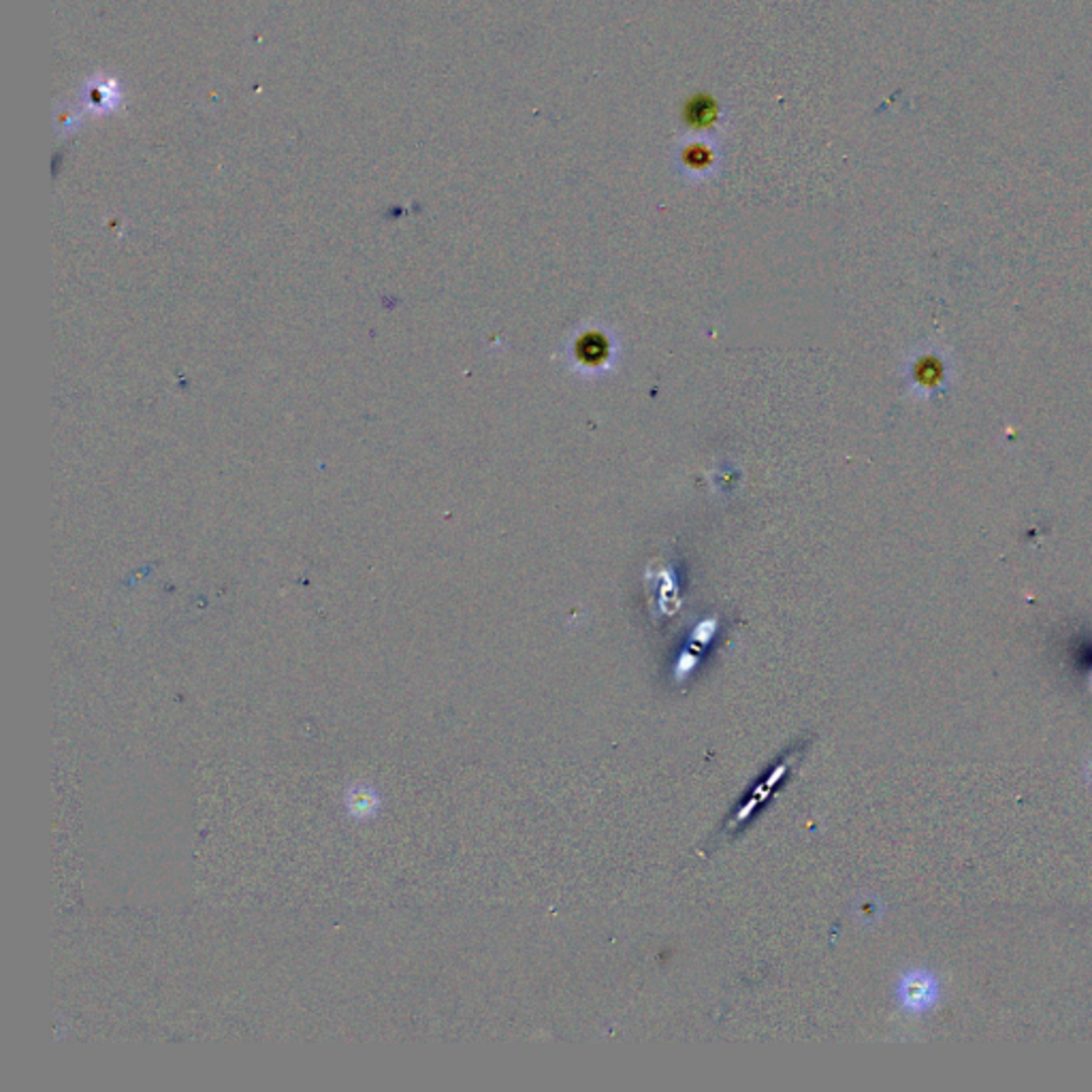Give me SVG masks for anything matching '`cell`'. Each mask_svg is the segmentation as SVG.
<instances>
[{
	"label": "cell",
	"instance_id": "obj_4",
	"mask_svg": "<svg viewBox=\"0 0 1092 1092\" xmlns=\"http://www.w3.org/2000/svg\"><path fill=\"white\" fill-rule=\"evenodd\" d=\"M1088 683H1090V689H1092V670H1090V674H1088Z\"/></svg>",
	"mask_w": 1092,
	"mask_h": 1092
},
{
	"label": "cell",
	"instance_id": "obj_2",
	"mask_svg": "<svg viewBox=\"0 0 1092 1092\" xmlns=\"http://www.w3.org/2000/svg\"><path fill=\"white\" fill-rule=\"evenodd\" d=\"M378 807H380V796L374 788H369V785H352V788L346 792V809H349V814L356 819H367L369 816H374Z\"/></svg>",
	"mask_w": 1092,
	"mask_h": 1092
},
{
	"label": "cell",
	"instance_id": "obj_1",
	"mask_svg": "<svg viewBox=\"0 0 1092 1092\" xmlns=\"http://www.w3.org/2000/svg\"><path fill=\"white\" fill-rule=\"evenodd\" d=\"M897 1005L909 1016H926L941 1001V981L928 969H909L895 985Z\"/></svg>",
	"mask_w": 1092,
	"mask_h": 1092
},
{
	"label": "cell",
	"instance_id": "obj_3",
	"mask_svg": "<svg viewBox=\"0 0 1092 1092\" xmlns=\"http://www.w3.org/2000/svg\"><path fill=\"white\" fill-rule=\"evenodd\" d=\"M1086 777H1088V783L1092 785V762H1090L1088 768H1086Z\"/></svg>",
	"mask_w": 1092,
	"mask_h": 1092
}]
</instances>
